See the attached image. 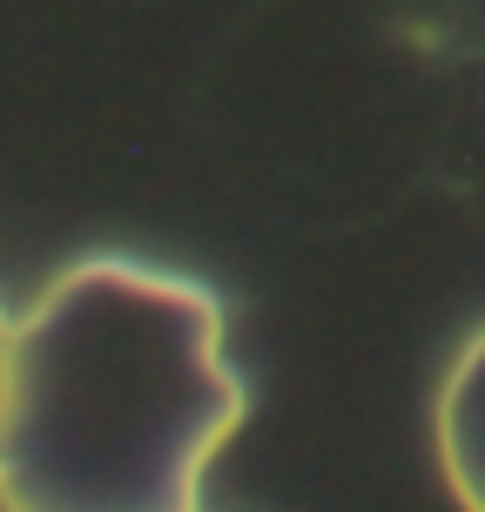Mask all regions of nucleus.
<instances>
[{
  "label": "nucleus",
  "mask_w": 485,
  "mask_h": 512,
  "mask_svg": "<svg viewBox=\"0 0 485 512\" xmlns=\"http://www.w3.org/2000/svg\"><path fill=\"white\" fill-rule=\"evenodd\" d=\"M7 351H14V317L0 304V418H7Z\"/></svg>",
  "instance_id": "3"
},
{
  "label": "nucleus",
  "mask_w": 485,
  "mask_h": 512,
  "mask_svg": "<svg viewBox=\"0 0 485 512\" xmlns=\"http://www.w3.org/2000/svg\"><path fill=\"white\" fill-rule=\"evenodd\" d=\"M432 438H438V465H445L452 499L465 512H485V331L452 358V371L438 384Z\"/></svg>",
  "instance_id": "2"
},
{
  "label": "nucleus",
  "mask_w": 485,
  "mask_h": 512,
  "mask_svg": "<svg viewBox=\"0 0 485 512\" xmlns=\"http://www.w3.org/2000/svg\"><path fill=\"white\" fill-rule=\"evenodd\" d=\"M236 425L223 304L176 270L81 256L14 317L0 512H196Z\"/></svg>",
  "instance_id": "1"
}]
</instances>
